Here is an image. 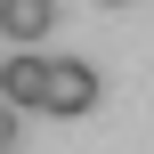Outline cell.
<instances>
[{
	"label": "cell",
	"mask_w": 154,
	"mask_h": 154,
	"mask_svg": "<svg viewBox=\"0 0 154 154\" xmlns=\"http://www.w3.org/2000/svg\"><path fill=\"white\" fill-rule=\"evenodd\" d=\"M97 106V73L81 57H49V89H41V114H89Z\"/></svg>",
	"instance_id": "obj_1"
},
{
	"label": "cell",
	"mask_w": 154,
	"mask_h": 154,
	"mask_svg": "<svg viewBox=\"0 0 154 154\" xmlns=\"http://www.w3.org/2000/svg\"><path fill=\"white\" fill-rule=\"evenodd\" d=\"M41 89H49V57L8 49V65H0V97H8L16 114H41Z\"/></svg>",
	"instance_id": "obj_2"
},
{
	"label": "cell",
	"mask_w": 154,
	"mask_h": 154,
	"mask_svg": "<svg viewBox=\"0 0 154 154\" xmlns=\"http://www.w3.org/2000/svg\"><path fill=\"white\" fill-rule=\"evenodd\" d=\"M49 24H57V0H0V32H8L16 49L49 41Z\"/></svg>",
	"instance_id": "obj_3"
},
{
	"label": "cell",
	"mask_w": 154,
	"mask_h": 154,
	"mask_svg": "<svg viewBox=\"0 0 154 154\" xmlns=\"http://www.w3.org/2000/svg\"><path fill=\"white\" fill-rule=\"evenodd\" d=\"M0 154H16V106L0 97Z\"/></svg>",
	"instance_id": "obj_4"
},
{
	"label": "cell",
	"mask_w": 154,
	"mask_h": 154,
	"mask_svg": "<svg viewBox=\"0 0 154 154\" xmlns=\"http://www.w3.org/2000/svg\"><path fill=\"white\" fill-rule=\"evenodd\" d=\"M97 8H122V0H97Z\"/></svg>",
	"instance_id": "obj_5"
}]
</instances>
